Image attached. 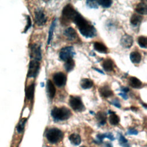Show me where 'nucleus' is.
<instances>
[{"label":"nucleus","mask_w":147,"mask_h":147,"mask_svg":"<svg viewBox=\"0 0 147 147\" xmlns=\"http://www.w3.org/2000/svg\"><path fill=\"white\" fill-rule=\"evenodd\" d=\"M130 86L134 89H140L142 86V82L137 78L132 77L129 79Z\"/></svg>","instance_id":"obj_19"},{"label":"nucleus","mask_w":147,"mask_h":147,"mask_svg":"<svg viewBox=\"0 0 147 147\" xmlns=\"http://www.w3.org/2000/svg\"><path fill=\"white\" fill-rule=\"evenodd\" d=\"M75 55V52L73 47L68 46L61 49L59 52V58L62 60L66 62L69 59L73 58Z\"/></svg>","instance_id":"obj_6"},{"label":"nucleus","mask_w":147,"mask_h":147,"mask_svg":"<svg viewBox=\"0 0 147 147\" xmlns=\"http://www.w3.org/2000/svg\"><path fill=\"white\" fill-rule=\"evenodd\" d=\"M87 6L91 9H97L98 8V4L97 1H90V0H87L86 1Z\"/></svg>","instance_id":"obj_32"},{"label":"nucleus","mask_w":147,"mask_h":147,"mask_svg":"<svg viewBox=\"0 0 147 147\" xmlns=\"http://www.w3.org/2000/svg\"><path fill=\"white\" fill-rule=\"evenodd\" d=\"M30 56L32 60L36 61H40L42 59V50L40 46L37 44H33L30 46Z\"/></svg>","instance_id":"obj_9"},{"label":"nucleus","mask_w":147,"mask_h":147,"mask_svg":"<svg viewBox=\"0 0 147 147\" xmlns=\"http://www.w3.org/2000/svg\"><path fill=\"white\" fill-rule=\"evenodd\" d=\"M138 132L133 128H130L126 132V134L128 135H137L138 134Z\"/></svg>","instance_id":"obj_36"},{"label":"nucleus","mask_w":147,"mask_h":147,"mask_svg":"<svg viewBox=\"0 0 147 147\" xmlns=\"http://www.w3.org/2000/svg\"><path fill=\"white\" fill-rule=\"evenodd\" d=\"M121 45L125 48H130L133 44V39L130 35L125 34L122 36L120 41Z\"/></svg>","instance_id":"obj_11"},{"label":"nucleus","mask_w":147,"mask_h":147,"mask_svg":"<svg viewBox=\"0 0 147 147\" xmlns=\"http://www.w3.org/2000/svg\"><path fill=\"white\" fill-rule=\"evenodd\" d=\"M98 5L102 6L104 8H108L111 7L113 1L112 0H98L97 1Z\"/></svg>","instance_id":"obj_29"},{"label":"nucleus","mask_w":147,"mask_h":147,"mask_svg":"<svg viewBox=\"0 0 147 147\" xmlns=\"http://www.w3.org/2000/svg\"><path fill=\"white\" fill-rule=\"evenodd\" d=\"M34 93V83H32L26 89L25 95L28 100H32L33 98Z\"/></svg>","instance_id":"obj_25"},{"label":"nucleus","mask_w":147,"mask_h":147,"mask_svg":"<svg viewBox=\"0 0 147 147\" xmlns=\"http://www.w3.org/2000/svg\"><path fill=\"white\" fill-rule=\"evenodd\" d=\"M31 25H32V21H31L30 18V17L29 16H27V24H26V26H25V30H24L23 32L25 33L30 28Z\"/></svg>","instance_id":"obj_34"},{"label":"nucleus","mask_w":147,"mask_h":147,"mask_svg":"<svg viewBox=\"0 0 147 147\" xmlns=\"http://www.w3.org/2000/svg\"><path fill=\"white\" fill-rule=\"evenodd\" d=\"M68 139L71 143L74 145H79L81 143V137L78 134H71L69 136Z\"/></svg>","instance_id":"obj_20"},{"label":"nucleus","mask_w":147,"mask_h":147,"mask_svg":"<svg viewBox=\"0 0 147 147\" xmlns=\"http://www.w3.org/2000/svg\"><path fill=\"white\" fill-rule=\"evenodd\" d=\"M26 122V119H23L22 120H21L18 125L17 126V130L19 133H21L24 130Z\"/></svg>","instance_id":"obj_31"},{"label":"nucleus","mask_w":147,"mask_h":147,"mask_svg":"<svg viewBox=\"0 0 147 147\" xmlns=\"http://www.w3.org/2000/svg\"><path fill=\"white\" fill-rule=\"evenodd\" d=\"M48 147H50V146H48Z\"/></svg>","instance_id":"obj_44"},{"label":"nucleus","mask_w":147,"mask_h":147,"mask_svg":"<svg viewBox=\"0 0 147 147\" xmlns=\"http://www.w3.org/2000/svg\"><path fill=\"white\" fill-rule=\"evenodd\" d=\"M46 138L48 141L51 144H56L63 138L64 134L63 132L56 128H53L49 129L46 134Z\"/></svg>","instance_id":"obj_4"},{"label":"nucleus","mask_w":147,"mask_h":147,"mask_svg":"<svg viewBox=\"0 0 147 147\" xmlns=\"http://www.w3.org/2000/svg\"><path fill=\"white\" fill-rule=\"evenodd\" d=\"M119 95L121 96V97L123 99H124L125 100H126V99H128V97L127 94H125V93H119Z\"/></svg>","instance_id":"obj_38"},{"label":"nucleus","mask_w":147,"mask_h":147,"mask_svg":"<svg viewBox=\"0 0 147 147\" xmlns=\"http://www.w3.org/2000/svg\"><path fill=\"white\" fill-rule=\"evenodd\" d=\"M93 69H94V70H95V71H98V72H99V73H101V74H103V75H104V74H105L104 72H103L101 70H100V69H99V68H93Z\"/></svg>","instance_id":"obj_40"},{"label":"nucleus","mask_w":147,"mask_h":147,"mask_svg":"<svg viewBox=\"0 0 147 147\" xmlns=\"http://www.w3.org/2000/svg\"><path fill=\"white\" fill-rule=\"evenodd\" d=\"M64 34L70 41L76 40L78 38V34L76 30L72 27L67 28L64 32Z\"/></svg>","instance_id":"obj_12"},{"label":"nucleus","mask_w":147,"mask_h":147,"mask_svg":"<svg viewBox=\"0 0 147 147\" xmlns=\"http://www.w3.org/2000/svg\"><path fill=\"white\" fill-rule=\"evenodd\" d=\"M34 20L38 26H43L46 23L47 19L42 9H36L34 11Z\"/></svg>","instance_id":"obj_8"},{"label":"nucleus","mask_w":147,"mask_h":147,"mask_svg":"<svg viewBox=\"0 0 147 147\" xmlns=\"http://www.w3.org/2000/svg\"><path fill=\"white\" fill-rule=\"evenodd\" d=\"M130 59L134 64H138L141 60V55L137 51H133L130 54Z\"/></svg>","instance_id":"obj_21"},{"label":"nucleus","mask_w":147,"mask_h":147,"mask_svg":"<svg viewBox=\"0 0 147 147\" xmlns=\"http://www.w3.org/2000/svg\"><path fill=\"white\" fill-rule=\"evenodd\" d=\"M100 95L103 98H109L113 95V92L108 86H102L99 89Z\"/></svg>","instance_id":"obj_13"},{"label":"nucleus","mask_w":147,"mask_h":147,"mask_svg":"<svg viewBox=\"0 0 147 147\" xmlns=\"http://www.w3.org/2000/svg\"><path fill=\"white\" fill-rule=\"evenodd\" d=\"M95 118H96L97 120L98 121V124L100 125H104L106 124L107 117H106V115L105 113L101 112H98L96 115Z\"/></svg>","instance_id":"obj_23"},{"label":"nucleus","mask_w":147,"mask_h":147,"mask_svg":"<svg viewBox=\"0 0 147 147\" xmlns=\"http://www.w3.org/2000/svg\"><path fill=\"white\" fill-rule=\"evenodd\" d=\"M93 82L88 78H83L81 81L80 85L83 89L86 90L91 88L93 86Z\"/></svg>","instance_id":"obj_22"},{"label":"nucleus","mask_w":147,"mask_h":147,"mask_svg":"<svg viewBox=\"0 0 147 147\" xmlns=\"http://www.w3.org/2000/svg\"><path fill=\"white\" fill-rule=\"evenodd\" d=\"M95 50L101 54H107L108 49L105 45L100 42H95L94 43Z\"/></svg>","instance_id":"obj_18"},{"label":"nucleus","mask_w":147,"mask_h":147,"mask_svg":"<svg viewBox=\"0 0 147 147\" xmlns=\"http://www.w3.org/2000/svg\"><path fill=\"white\" fill-rule=\"evenodd\" d=\"M69 104L72 109L75 112H82L85 109L81 98L79 96H70Z\"/></svg>","instance_id":"obj_5"},{"label":"nucleus","mask_w":147,"mask_h":147,"mask_svg":"<svg viewBox=\"0 0 147 147\" xmlns=\"http://www.w3.org/2000/svg\"><path fill=\"white\" fill-rule=\"evenodd\" d=\"M66 71L68 72L72 71L75 67V62L72 58L67 60L64 65Z\"/></svg>","instance_id":"obj_27"},{"label":"nucleus","mask_w":147,"mask_h":147,"mask_svg":"<svg viewBox=\"0 0 147 147\" xmlns=\"http://www.w3.org/2000/svg\"><path fill=\"white\" fill-rule=\"evenodd\" d=\"M40 69V63L38 61L32 60L29 65V70L27 77L28 78H35L39 72Z\"/></svg>","instance_id":"obj_7"},{"label":"nucleus","mask_w":147,"mask_h":147,"mask_svg":"<svg viewBox=\"0 0 147 147\" xmlns=\"http://www.w3.org/2000/svg\"><path fill=\"white\" fill-rule=\"evenodd\" d=\"M136 12L140 15H146L147 13L146 4L144 2H141L138 3L135 9Z\"/></svg>","instance_id":"obj_17"},{"label":"nucleus","mask_w":147,"mask_h":147,"mask_svg":"<svg viewBox=\"0 0 147 147\" xmlns=\"http://www.w3.org/2000/svg\"><path fill=\"white\" fill-rule=\"evenodd\" d=\"M146 38L144 36H141L138 38L137 42L139 44V46L143 48H146Z\"/></svg>","instance_id":"obj_30"},{"label":"nucleus","mask_w":147,"mask_h":147,"mask_svg":"<svg viewBox=\"0 0 147 147\" xmlns=\"http://www.w3.org/2000/svg\"><path fill=\"white\" fill-rule=\"evenodd\" d=\"M109 113L110 114L109 121L110 124L112 125H117L119 124L120 121V117L116 114L115 112H113L111 110H109Z\"/></svg>","instance_id":"obj_16"},{"label":"nucleus","mask_w":147,"mask_h":147,"mask_svg":"<svg viewBox=\"0 0 147 147\" xmlns=\"http://www.w3.org/2000/svg\"><path fill=\"white\" fill-rule=\"evenodd\" d=\"M114 66H115L114 62L111 59H105L102 63L103 68L104 69L105 71L107 72H110L113 71Z\"/></svg>","instance_id":"obj_14"},{"label":"nucleus","mask_w":147,"mask_h":147,"mask_svg":"<svg viewBox=\"0 0 147 147\" xmlns=\"http://www.w3.org/2000/svg\"><path fill=\"white\" fill-rule=\"evenodd\" d=\"M118 139L120 145L122 147H130L128 142V140L125 138V137L121 133H119Z\"/></svg>","instance_id":"obj_28"},{"label":"nucleus","mask_w":147,"mask_h":147,"mask_svg":"<svg viewBox=\"0 0 147 147\" xmlns=\"http://www.w3.org/2000/svg\"><path fill=\"white\" fill-rule=\"evenodd\" d=\"M142 105H143V106L145 108V109H146V103H142Z\"/></svg>","instance_id":"obj_41"},{"label":"nucleus","mask_w":147,"mask_h":147,"mask_svg":"<svg viewBox=\"0 0 147 147\" xmlns=\"http://www.w3.org/2000/svg\"><path fill=\"white\" fill-rule=\"evenodd\" d=\"M111 104H112L113 105H114L115 106H116V107L117 108H121V105L120 104V101L119 99L117 98H116L115 99H113L112 102H111Z\"/></svg>","instance_id":"obj_35"},{"label":"nucleus","mask_w":147,"mask_h":147,"mask_svg":"<svg viewBox=\"0 0 147 147\" xmlns=\"http://www.w3.org/2000/svg\"><path fill=\"white\" fill-rule=\"evenodd\" d=\"M53 80L55 84L57 86L61 87L66 85L67 81V77L64 73L62 72H59L55 73L54 75Z\"/></svg>","instance_id":"obj_10"},{"label":"nucleus","mask_w":147,"mask_h":147,"mask_svg":"<svg viewBox=\"0 0 147 147\" xmlns=\"http://www.w3.org/2000/svg\"><path fill=\"white\" fill-rule=\"evenodd\" d=\"M81 147H86V146H81Z\"/></svg>","instance_id":"obj_43"},{"label":"nucleus","mask_w":147,"mask_h":147,"mask_svg":"<svg viewBox=\"0 0 147 147\" xmlns=\"http://www.w3.org/2000/svg\"><path fill=\"white\" fill-rule=\"evenodd\" d=\"M120 90H121V93H124L126 94L128 92H129V89L127 87H121V88L120 89Z\"/></svg>","instance_id":"obj_37"},{"label":"nucleus","mask_w":147,"mask_h":147,"mask_svg":"<svg viewBox=\"0 0 147 147\" xmlns=\"http://www.w3.org/2000/svg\"><path fill=\"white\" fill-rule=\"evenodd\" d=\"M47 90L49 97L51 99H53L56 94V89L53 83L50 80H48L47 83Z\"/></svg>","instance_id":"obj_15"},{"label":"nucleus","mask_w":147,"mask_h":147,"mask_svg":"<svg viewBox=\"0 0 147 147\" xmlns=\"http://www.w3.org/2000/svg\"><path fill=\"white\" fill-rule=\"evenodd\" d=\"M51 115L55 121H62L68 120L71 116V110L66 107H54Z\"/></svg>","instance_id":"obj_2"},{"label":"nucleus","mask_w":147,"mask_h":147,"mask_svg":"<svg viewBox=\"0 0 147 147\" xmlns=\"http://www.w3.org/2000/svg\"><path fill=\"white\" fill-rule=\"evenodd\" d=\"M78 12L71 4L66 5L62 11V23H68L73 21Z\"/></svg>","instance_id":"obj_3"},{"label":"nucleus","mask_w":147,"mask_h":147,"mask_svg":"<svg viewBox=\"0 0 147 147\" xmlns=\"http://www.w3.org/2000/svg\"><path fill=\"white\" fill-rule=\"evenodd\" d=\"M142 17L138 14H133L130 18V23L133 26H137L142 21Z\"/></svg>","instance_id":"obj_24"},{"label":"nucleus","mask_w":147,"mask_h":147,"mask_svg":"<svg viewBox=\"0 0 147 147\" xmlns=\"http://www.w3.org/2000/svg\"><path fill=\"white\" fill-rule=\"evenodd\" d=\"M103 134L105 138H107L109 140H110V141H114L115 140V138L112 133H103Z\"/></svg>","instance_id":"obj_33"},{"label":"nucleus","mask_w":147,"mask_h":147,"mask_svg":"<svg viewBox=\"0 0 147 147\" xmlns=\"http://www.w3.org/2000/svg\"><path fill=\"white\" fill-rule=\"evenodd\" d=\"M56 23H57V19L55 18L54 21H52L50 27V29H49V33H48V42L47 44H50L52 38H53V35H54V32L55 30V28L56 27Z\"/></svg>","instance_id":"obj_26"},{"label":"nucleus","mask_w":147,"mask_h":147,"mask_svg":"<svg viewBox=\"0 0 147 147\" xmlns=\"http://www.w3.org/2000/svg\"><path fill=\"white\" fill-rule=\"evenodd\" d=\"M104 147H113V145L111 143H110L109 142H106L105 143Z\"/></svg>","instance_id":"obj_39"},{"label":"nucleus","mask_w":147,"mask_h":147,"mask_svg":"<svg viewBox=\"0 0 147 147\" xmlns=\"http://www.w3.org/2000/svg\"><path fill=\"white\" fill-rule=\"evenodd\" d=\"M78 26L81 34L86 38H93L96 36L97 30L95 27L86 20L79 12L73 21Z\"/></svg>","instance_id":"obj_1"},{"label":"nucleus","mask_w":147,"mask_h":147,"mask_svg":"<svg viewBox=\"0 0 147 147\" xmlns=\"http://www.w3.org/2000/svg\"><path fill=\"white\" fill-rule=\"evenodd\" d=\"M41 86H42V87H44V84L43 82L41 83Z\"/></svg>","instance_id":"obj_42"}]
</instances>
